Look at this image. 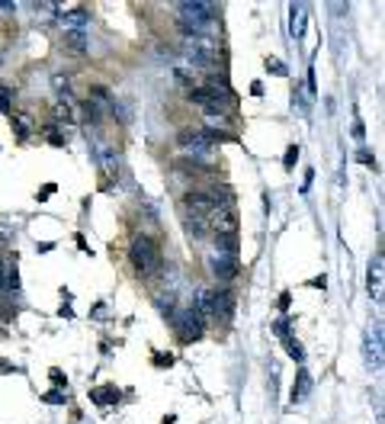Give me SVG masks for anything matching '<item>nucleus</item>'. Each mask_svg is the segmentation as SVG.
Wrapping results in <instances>:
<instances>
[{
  "instance_id": "obj_12",
  "label": "nucleus",
  "mask_w": 385,
  "mask_h": 424,
  "mask_svg": "<svg viewBox=\"0 0 385 424\" xmlns=\"http://www.w3.org/2000/svg\"><path fill=\"white\" fill-rule=\"evenodd\" d=\"M308 389H312V379H308V373H299V383L293 386V405L299 402V398H305Z\"/></svg>"
},
{
  "instance_id": "obj_14",
  "label": "nucleus",
  "mask_w": 385,
  "mask_h": 424,
  "mask_svg": "<svg viewBox=\"0 0 385 424\" xmlns=\"http://www.w3.org/2000/svg\"><path fill=\"white\" fill-rule=\"evenodd\" d=\"M283 341H286V350H289V357H293V360H302V357H305V354H302V344H299V341H293V337H283Z\"/></svg>"
},
{
  "instance_id": "obj_9",
  "label": "nucleus",
  "mask_w": 385,
  "mask_h": 424,
  "mask_svg": "<svg viewBox=\"0 0 385 424\" xmlns=\"http://www.w3.org/2000/svg\"><path fill=\"white\" fill-rule=\"evenodd\" d=\"M289 16H293V36L302 39V29H305V7H302V4H293V7H289Z\"/></svg>"
},
{
  "instance_id": "obj_2",
  "label": "nucleus",
  "mask_w": 385,
  "mask_h": 424,
  "mask_svg": "<svg viewBox=\"0 0 385 424\" xmlns=\"http://www.w3.org/2000/svg\"><path fill=\"white\" fill-rule=\"evenodd\" d=\"M366 286H369L372 303H382V296H385V261H382V254H376L369 261V276H366Z\"/></svg>"
},
{
  "instance_id": "obj_19",
  "label": "nucleus",
  "mask_w": 385,
  "mask_h": 424,
  "mask_svg": "<svg viewBox=\"0 0 385 424\" xmlns=\"http://www.w3.org/2000/svg\"><path fill=\"white\" fill-rule=\"evenodd\" d=\"M4 270H7V261L0 257V283H4Z\"/></svg>"
},
{
  "instance_id": "obj_7",
  "label": "nucleus",
  "mask_w": 385,
  "mask_h": 424,
  "mask_svg": "<svg viewBox=\"0 0 385 424\" xmlns=\"http://www.w3.org/2000/svg\"><path fill=\"white\" fill-rule=\"evenodd\" d=\"M33 129H36V122H33V116L29 113H16L13 116V135L20 141H26L29 135H33Z\"/></svg>"
},
{
  "instance_id": "obj_6",
  "label": "nucleus",
  "mask_w": 385,
  "mask_h": 424,
  "mask_svg": "<svg viewBox=\"0 0 385 424\" xmlns=\"http://www.w3.org/2000/svg\"><path fill=\"white\" fill-rule=\"evenodd\" d=\"M234 312V296L228 290H219L212 293V318H222V322H228Z\"/></svg>"
},
{
  "instance_id": "obj_13",
  "label": "nucleus",
  "mask_w": 385,
  "mask_h": 424,
  "mask_svg": "<svg viewBox=\"0 0 385 424\" xmlns=\"http://www.w3.org/2000/svg\"><path fill=\"white\" fill-rule=\"evenodd\" d=\"M183 225H186V232H190L192 238H206V235H209L206 222H200V219H190V216H183Z\"/></svg>"
},
{
  "instance_id": "obj_17",
  "label": "nucleus",
  "mask_w": 385,
  "mask_h": 424,
  "mask_svg": "<svg viewBox=\"0 0 385 424\" xmlns=\"http://www.w3.org/2000/svg\"><path fill=\"white\" fill-rule=\"evenodd\" d=\"M295 161H299V148H295V145H293V148L286 151V168H293Z\"/></svg>"
},
{
  "instance_id": "obj_1",
  "label": "nucleus",
  "mask_w": 385,
  "mask_h": 424,
  "mask_svg": "<svg viewBox=\"0 0 385 424\" xmlns=\"http://www.w3.org/2000/svg\"><path fill=\"white\" fill-rule=\"evenodd\" d=\"M129 261H132L139 276H154L161 273V248L151 235H139L129 248Z\"/></svg>"
},
{
  "instance_id": "obj_16",
  "label": "nucleus",
  "mask_w": 385,
  "mask_h": 424,
  "mask_svg": "<svg viewBox=\"0 0 385 424\" xmlns=\"http://www.w3.org/2000/svg\"><path fill=\"white\" fill-rule=\"evenodd\" d=\"M266 67H270L273 75H286V67H283V61H276V58H266Z\"/></svg>"
},
{
  "instance_id": "obj_15",
  "label": "nucleus",
  "mask_w": 385,
  "mask_h": 424,
  "mask_svg": "<svg viewBox=\"0 0 385 424\" xmlns=\"http://www.w3.org/2000/svg\"><path fill=\"white\" fill-rule=\"evenodd\" d=\"M10 103H13V90H10V87H0V109H4V113H10V109H13Z\"/></svg>"
},
{
  "instance_id": "obj_11",
  "label": "nucleus",
  "mask_w": 385,
  "mask_h": 424,
  "mask_svg": "<svg viewBox=\"0 0 385 424\" xmlns=\"http://www.w3.org/2000/svg\"><path fill=\"white\" fill-rule=\"evenodd\" d=\"M52 116H55V122H58V126H71L74 122V113H71V107H67L65 100H58L52 107Z\"/></svg>"
},
{
  "instance_id": "obj_5",
  "label": "nucleus",
  "mask_w": 385,
  "mask_h": 424,
  "mask_svg": "<svg viewBox=\"0 0 385 424\" xmlns=\"http://www.w3.org/2000/svg\"><path fill=\"white\" fill-rule=\"evenodd\" d=\"M180 335H183V341H196V337H202V315L196 309H186L183 315H180Z\"/></svg>"
},
{
  "instance_id": "obj_18",
  "label": "nucleus",
  "mask_w": 385,
  "mask_h": 424,
  "mask_svg": "<svg viewBox=\"0 0 385 424\" xmlns=\"http://www.w3.org/2000/svg\"><path fill=\"white\" fill-rule=\"evenodd\" d=\"M357 158H359V161H363V164H369V168H376V161H372V158H369V155H366V151H359V155H357Z\"/></svg>"
},
{
  "instance_id": "obj_3",
  "label": "nucleus",
  "mask_w": 385,
  "mask_h": 424,
  "mask_svg": "<svg viewBox=\"0 0 385 424\" xmlns=\"http://www.w3.org/2000/svg\"><path fill=\"white\" fill-rule=\"evenodd\" d=\"M209 267H212V273L219 276L222 283H232L234 276H238V257H228V254H212V257H209Z\"/></svg>"
},
{
  "instance_id": "obj_8",
  "label": "nucleus",
  "mask_w": 385,
  "mask_h": 424,
  "mask_svg": "<svg viewBox=\"0 0 385 424\" xmlns=\"http://www.w3.org/2000/svg\"><path fill=\"white\" fill-rule=\"evenodd\" d=\"M65 45H67V52L84 55L90 42H87V33H65Z\"/></svg>"
},
{
  "instance_id": "obj_4",
  "label": "nucleus",
  "mask_w": 385,
  "mask_h": 424,
  "mask_svg": "<svg viewBox=\"0 0 385 424\" xmlns=\"http://www.w3.org/2000/svg\"><path fill=\"white\" fill-rule=\"evenodd\" d=\"M366 360L372 370H382V325H372V335L366 337Z\"/></svg>"
},
{
  "instance_id": "obj_10",
  "label": "nucleus",
  "mask_w": 385,
  "mask_h": 424,
  "mask_svg": "<svg viewBox=\"0 0 385 424\" xmlns=\"http://www.w3.org/2000/svg\"><path fill=\"white\" fill-rule=\"evenodd\" d=\"M90 398H93V402H100V405H116V402H119V392H116L113 386H103V389H93Z\"/></svg>"
}]
</instances>
